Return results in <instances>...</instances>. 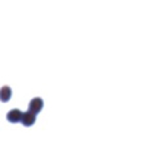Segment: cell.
<instances>
[{"label": "cell", "instance_id": "4", "mask_svg": "<svg viewBox=\"0 0 158 146\" xmlns=\"http://www.w3.org/2000/svg\"><path fill=\"white\" fill-rule=\"evenodd\" d=\"M12 97V90L11 87L8 86H3L2 88H0V100L3 101V103H7V101Z\"/></svg>", "mask_w": 158, "mask_h": 146}, {"label": "cell", "instance_id": "2", "mask_svg": "<svg viewBox=\"0 0 158 146\" xmlns=\"http://www.w3.org/2000/svg\"><path fill=\"white\" fill-rule=\"evenodd\" d=\"M21 123L24 126H32L34 123H36V115L31 111H27V112H23V119H21Z\"/></svg>", "mask_w": 158, "mask_h": 146}, {"label": "cell", "instance_id": "1", "mask_svg": "<svg viewBox=\"0 0 158 146\" xmlns=\"http://www.w3.org/2000/svg\"><path fill=\"white\" fill-rule=\"evenodd\" d=\"M42 108H44V100L41 97H34L29 103V111L33 112L34 115H38Z\"/></svg>", "mask_w": 158, "mask_h": 146}, {"label": "cell", "instance_id": "3", "mask_svg": "<svg viewBox=\"0 0 158 146\" xmlns=\"http://www.w3.org/2000/svg\"><path fill=\"white\" fill-rule=\"evenodd\" d=\"M7 119H8L9 123H13V124L20 123L23 119V112L20 109H11L7 113Z\"/></svg>", "mask_w": 158, "mask_h": 146}]
</instances>
